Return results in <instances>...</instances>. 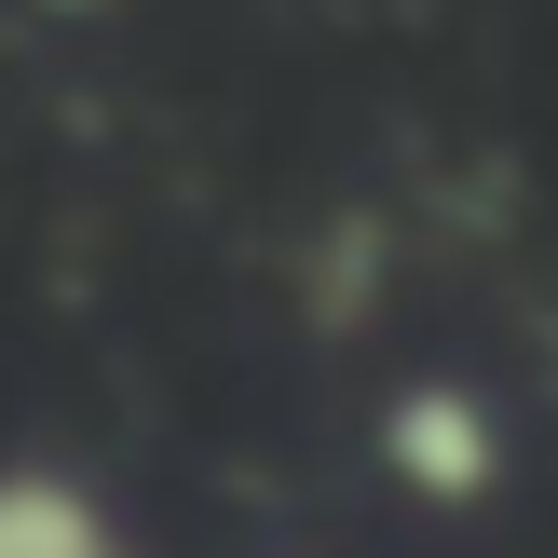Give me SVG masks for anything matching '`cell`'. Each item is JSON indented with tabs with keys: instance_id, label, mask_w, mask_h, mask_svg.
<instances>
[{
	"instance_id": "6da1fadb",
	"label": "cell",
	"mask_w": 558,
	"mask_h": 558,
	"mask_svg": "<svg viewBox=\"0 0 558 558\" xmlns=\"http://www.w3.org/2000/svg\"><path fill=\"white\" fill-rule=\"evenodd\" d=\"M381 463H396L423 505H490L505 423H490V396H463V381H409V396H381Z\"/></svg>"
},
{
	"instance_id": "7a4b0ae2",
	"label": "cell",
	"mask_w": 558,
	"mask_h": 558,
	"mask_svg": "<svg viewBox=\"0 0 558 558\" xmlns=\"http://www.w3.org/2000/svg\"><path fill=\"white\" fill-rule=\"evenodd\" d=\"M0 558H123V532L69 477H0Z\"/></svg>"
}]
</instances>
